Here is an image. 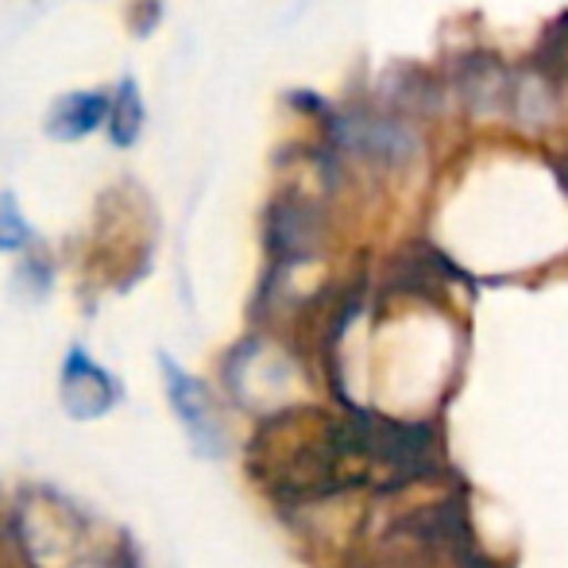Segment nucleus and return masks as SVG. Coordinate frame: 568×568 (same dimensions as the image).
Listing matches in <instances>:
<instances>
[{"label":"nucleus","mask_w":568,"mask_h":568,"mask_svg":"<svg viewBox=\"0 0 568 568\" xmlns=\"http://www.w3.org/2000/svg\"><path fill=\"white\" fill-rule=\"evenodd\" d=\"M143 120H148V109H143V98H140V85L135 78H120L116 93H113V109H109V140L116 148H132L143 132Z\"/></svg>","instance_id":"obj_7"},{"label":"nucleus","mask_w":568,"mask_h":568,"mask_svg":"<svg viewBox=\"0 0 568 568\" xmlns=\"http://www.w3.org/2000/svg\"><path fill=\"white\" fill-rule=\"evenodd\" d=\"M163 375H166L174 414L182 418V426L194 437L197 449L210 456L225 453V429H221V414H217V406H213V395L205 390V383L194 379L190 372H182L171 356H163Z\"/></svg>","instance_id":"obj_4"},{"label":"nucleus","mask_w":568,"mask_h":568,"mask_svg":"<svg viewBox=\"0 0 568 568\" xmlns=\"http://www.w3.org/2000/svg\"><path fill=\"white\" fill-rule=\"evenodd\" d=\"M364 568H491V561L471 530L468 503L449 495L387 523Z\"/></svg>","instance_id":"obj_2"},{"label":"nucleus","mask_w":568,"mask_h":568,"mask_svg":"<svg viewBox=\"0 0 568 568\" xmlns=\"http://www.w3.org/2000/svg\"><path fill=\"white\" fill-rule=\"evenodd\" d=\"M252 476L283 503H325L372 487L379 495L445 476L442 437L426 422L375 410H286L260 429Z\"/></svg>","instance_id":"obj_1"},{"label":"nucleus","mask_w":568,"mask_h":568,"mask_svg":"<svg viewBox=\"0 0 568 568\" xmlns=\"http://www.w3.org/2000/svg\"><path fill=\"white\" fill-rule=\"evenodd\" d=\"M333 135L344 151L359 159H372V163L395 166L414 159L418 151V140H414L410 128H403L398 120L387 116H367V113H344L333 116Z\"/></svg>","instance_id":"obj_3"},{"label":"nucleus","mask_w":568,"mask_h":568,"mask_svg":"<svg viewBox=\"0 0 568 568\" xmlns=\"http://www.w3.org/2000/svg\"><path fill=\"white\" fill-rule=\"evenodd\" d=\"M31 240V229L23 221V213L16 210L12 194H0V252H20Z\"/></svg>","instance_id":"obj_8"},{"label":"nucleus","mask_w":568,"mask_h":568,"mask_svg":"<svg viewBox=\"0 0 568 568\" xmlns=\"http://www.w3.org/2000/svg\"><path fill=\"white\" fill-rule=\"evenodd\" d=\"M109 109H113V101L101 90L62 93L51 105V113H47V135L59 143H78L98 132L101 124H109Z\"/></svg>","instance_id":"obj_6"},{"label":"nucleus","mask_w":568,"mask_h":568,"mask_svg":"<svg viewBox=\"0 0 568 568\" xmlns=\"http://www.w3.org/2000/svg\"><path fill=\"white\" fill-rule=\"evenodd\" d=\"M116 403V383L101 372L82 348H74L62 364V406L74 418H98Z\"/></svg>","instance_id":"obj_5"}]
</instances>
